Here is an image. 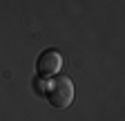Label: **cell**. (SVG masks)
<instances>
[{"instance_id":"obj_1","label":"cell","mask_w":125,"mask_h":121,"mask_svg":"<svg viewBox=\"0 0 125 121\" xmlns=\"http://www.w3.org/2000/svg\"><path fill=\"white\" fill-rule=\"evenodd\" d=\"M45 97L58 110L69 108V105L74 103V83H72V79L62 76V74L52 76V81L47 83V87H45Z\"/></svg>"},{"instance_id":"obj_2","label":"cell","mask_w":125,"mask_h":121,"mask_svg":"<svg viewBox=\"0 0 125 121\" xmlns=\"http://www.w3.org/2000/svg\"><path fill=\"white\" fill-rule=\"evenodd\" d=\"M36 70L40 76H56V74L62 70V56L56 52V49H45L38 60H36Z\"/></svg>"}]
</instances>
